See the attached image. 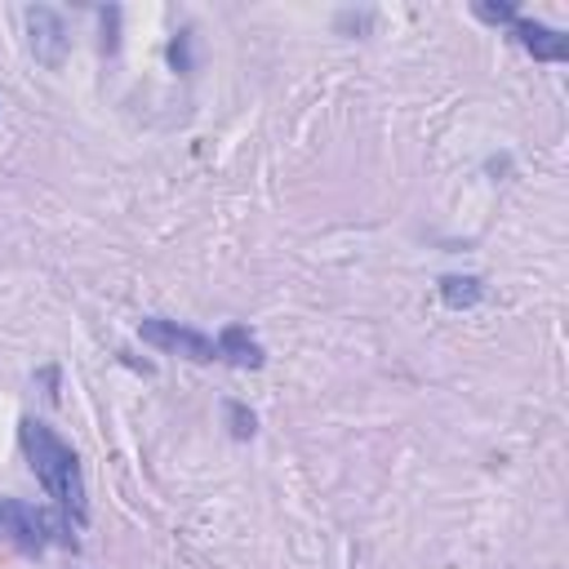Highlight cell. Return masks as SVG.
Returning a JSON list of instances; mask_svg holds the SVG:
<instances>
[{"mask_svg":"<svg viewBox=\"0 0 569 569\" xmlns=\"http://www.w3.org/2000/svg\"><path fill=\"white\" fill-rule=\"evenodd\" d=\"M169 67L182 71V76L191 71V27H182V31L169 40Z\"/></svg>","mask_w":569,"mask_h":569,"instance_id":"obj_10","label":"cell"},{"mask_svg":"<svg viewBox=\"0 0 569 569\" xmlns=\"http://www.w3.org/2000/svg\"><path fill=\"white\" fill-rule=\"evenodd\" d=\"M18 445H22V458H27L31 476L53 498L58 516H67L71 525H84L89 520V489H84V471H80L76 449L40 418L18 422Z\"/></svg>","mask_w":569,"mask_h":569,"instance_id":"obj_1","label":"cell"},{"mask_svg":"<svg viewBox=\"0 0 569 569\" xmlns=\"http://www.w3.org/2000/svg\"><path fill=\"white\" fill-rule=\"evenodd\" d=\"M485 280L480 276H445L440 280V302L449 307V311H467V307H476V302H485Z\"/></svg>","mask_w":569,"mask_h":569,"instance_id":"obj_7","label":"cell"},{"mask_svg":"<svg viewBox=\"0 0 569 569\" xmlns=\"http://www.w3.org/2000/svg\"><path fill=\"white\" fill-rule=\"evenodd\" d=\"M22 18H27V36H31V53H36V62L49 67V71H58V67L67 62V49H71V36H67L62 13L49 9V4H31Z\"/></svg>","mask_w":569,"mask_h":569,"instance_id":"obj_4","label":"cell"},{"mask_svg":"<svg viewBox=\"0 0 569 569\" xmlns=\"http://www.w3.org/2000/svg\"><path fill=\"white\" fill-rule=\"evenodd\" d=\"M471 13H476L480 22H493V27H507V22H511V18L520 13V9H516V4H493V0H476V4H471Z\"/></svg>","mask_w":569,"mask_h":569,"instance_id":"obj_9","label":"cell"},{"mask_svg":"<svg viewBox=\"0 0 569 569\" xmlns=\"http://www.w3.org/2000/svg\"><path fill=\"white\" fill-rule=\"evenodd\" d=\"M222 413H227V422H231V436H236V440H249V436L258 431V418H253L240 400H227V405H222Z\"/></svg>","mask_w":569,"mask_h":569,"instance_id":"obj_8","label":"cell"},{"mask_svg":"<svg viewBox=\"0 0 569 569\" xmlns=\"http://www.w3.org/2000/svg\"><path fill=\"white\" fill-rule=\"evenodd\" d=\"M213 351H218V360L231 365V369H262V365H267V351H262V342L249 333V325H227V329L213 338Z\"/></svg>","mask_w":569,"mask_h":569,"instance_id":"obj_6","label":"cell"},{"mask_svg":"<svg viewBox=\"0 0 569 569\" xmlns=\"http://www.w3.org/2000/svg\"><path fill=\"white\" fill-rule=\"evenodd\" d=\"M507 31L516 36V44L525 49V53H533L538 62H565L569 58V36L565 31H556V27H547V22H533V18H511L507 22Z\"/></svg>","mask_w":569,"mask_h":569,"instance_id":"obj_5","label":"cell"},{"mask_svg":"<svg viewBox=\"0 0 569 569\" xmlns=\"http://www.w3.org/2000/svg\"><path fill=\"white\" fill-rule=\"evenodd\" d=\"M138 338L151 342V347H160V351H178V356H187L196 365H213L218 360L209 333H200L191 325H178V320H164V316H142L138 320Z\"/></svg>","mask_w":569,"mask_h":569,"instance_id":"obj_3","label":"cell"},{"mask_svg":"<svg viewBox=\"0 0 569 569\" xmlns=\"http://www.w3.org/2000/svg\"><path fill=\"white\" fill-rule=\"evenodd\" d=\"M0 542H9L22 556H44L49 547H76L67 516H53L22 498H0Z\"/></svg>","mask_w":569,"mask_h":569,"instance_id":"obj_2","label":"cell"}]
</instances>
